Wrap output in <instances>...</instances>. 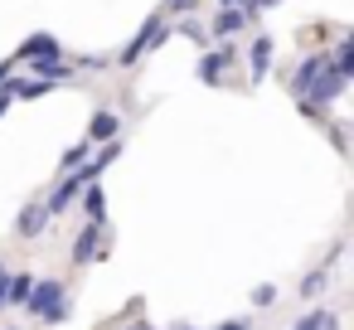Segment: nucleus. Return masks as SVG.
Returning <instances> with one entry per match:
<instances>
[{
    "label": "nucleus",
    "instance_id": "a878e982",
    "mask_svg": "<svg viewBox=\"0 0 354 330\" xmlns=\"http://www.w3.org/2000/svg\"><path fill=\"white\" fill-rule=\"evenodd\" d=\"M175 330H189V325H175Z\"/></svg>",
    "mask_w": 354,
    "mask_h": 330
},
{
    "label": "nucleus",
    "instance_id": "dca6fc26",
    "mask_svg": "<svg viewBox=\"0 0 354 330\" xmlns=\"http://www.w3.org/2000/svg\"><path fill=\"white\" fill-rule=\"evenodd\" d=\"M320 291H325V267H315V272L301 282V296H306V301H310V296H320Z\"/></svg>",
    "mask_w": 354,
    "mask_h": 330
},
{
    "label": "nucleus",
    "instance_id": "4468645a",
    "mask_svg": "<svg viewBox=\"0 0 354 330\" xmlns=\"http://www.w3.org/2000/svg\"><path fill=\"white\" fill-rule=\"evenodd\" d=\"M335 68L349 78L354 73V39H339V49H335Z\"/></svg>",
    "mask_w": 354,
    "mask_h": 330
},
{
    "label": "nucleus",
    "instance_id": "7ed1b4c3",
    "mask_svg": "<svg viewBox=\"0 0 354 330\" xmlns=\"http://www.w3.org/2000/svg\"><path fill=\"white\" fill-rule=\"evenodd\" d=\"M83 190H88V180H83V175L73 170V175H68V180H64V185H59V190H54V194L44 199V209H49V219H54V214H64V209H68V204H73V199H78Z\"/></svg>",
    "mask_w": 354,
    "mask_h": 330
},
{
    "label": "nucleus",
    "instance_id": "6e6552de",
    "mask_svg": "<svg viewBox=\"0 0 354 330\" xmlns=\"http://www.w3.org/2000/svg\"><path fill=\"white\" fill-rule=\"evenodd\" d=\"M117 131H122V117L102 107V112L93 117V127H88V141H117Z\"/></svg>",
    "mask_w": 354,
    "mask_h": 330
},
{
    "label": "nucleus",
    "instance_id": "1a4fd4ad",
    "mask_svg": "<svg viewBox=\"0 0 354 330\" xmlns=\"http://www.w3.org/2000/svg\"><path fill=\"white\" fill-rule=\"evenodd\" d=\"M97 233H102V223H88V228L73 238V262H78V267L97 257Z\"/></svg>",
    "mask_w": 354,
    "mask_h": 330
},
{
    "label": "nucleus",
    "instance_id": "ddd939ff",
    "mask_svg": "<svg viewBox=\"0 0 354 330\" xmlns=\"http://www.w3.org/2000/svg\"><path fill=\"white\" fill-rule=\"evenodd\" d=\"M170 30H180V35H185V39H194V44H199V49H209V35H204V25H199V20H175V25H170Z\"/></svg>",
    "mask_w": 354,
    "mask_h": 330
},
{
    "label": "nucleus",
    "instance_id": "f8f14e48",
    "mask_svg": "<svg viewBox=\"0 0 354 330\" xmlns=\"http://www.w3.org/2000/svg\"><path fill=\"white\" fill-rule=\"evenodd\" d=\"M30 291H35V277H30V272H20V277H10V282H6V301H15V306H20V301H30Z\"/></svg>",
    "mask_w": 354,
    "mask_h": 330
},
{
    "label": "nucleus",
    "instance_id": "aec40b11",
    "mask_svg": "<svg viewBox=\"0 0 354 330\" xmlns=\"http://www.w3.org/2000/svg\"><path fill=\"white\" fill-rule=\"evenodd\" d=\"M194 6H199V0H165V10H170V15H189Z\"/></svg>",
    "mask_w": 354,
    "mask_h": 330
},
{
    "label": "nucleus",
    "instance_id": "20e7f679",
    "mask_svg": "<svg viewBox=\"0 0 354 330\" xmlns=\"http://www.w3.org/2000/svg\"><path fill=\"white\" fill-rule=\"evenodd\" d=\"M20 59H35V64H59V39L54 35H30L20 44Z\"/></svg>",
    "mask_w": 354,
    "mask_h": 330
},
{
    "label": "nucleus",
    "instance_id": "5701e85b",
    "mask_svg": "<svg viewBox=\"0 0 354 330\" xmlns=\"http://www.w3.org/2000/svg\"><path fill=\"white\" fill-rule=\"evenodd\" d=\"M218 330H248V320H223Z\"/></svg>",
    "mask_w": 354,
    "mask_h": 330
},
{
    "label": "nucleus",
    "instance_id": "39448f33",
    "mask_svg": "<svg viewBox=\"0 0 354 330\" xmlns=\"http://www.w3.org/2000/svg\"><path fill=\"white\" fill-rule=\"evenodd\" d=\"M272 49H277V39H272V35H252V49H248V68H252V83H262V78H267Z\"/></svg>",
    "mask_w": 354,
    "mask_h": 330
},
{
    "label": "nucleus",
    "instance_id": "a211bd4d",
    "mask_svg": "<svg viewBox=\"0 0 354 330\" xmlns=\"http://www.w3.org/2000/svg\"><path fill=\"white\" fill-rule=\"evenodd\" d=\"M272 301H277V286H272V282H262V286L252 291V306H272Z\"/></svg>",
    "mask_w": 354,
    "mask_h": 330
},
{
    "label": "nucleus",
    "instance_id": "4be33fe9",
    "mask_svg": "<svg viewBox=\"0 0 354 330\" xmlns=\"http://www.w3.org/2000/svg\"><path fill=\"white\" fill-rule=\"evenodd\" d=\"M218 6H223V10H248L252 0H218Z\"/></svg>",
    "mask_w": 354,
    "mask_h": 330
},
{
    "label": "nucleus",
    "instance_id": "0eeeda50",
    "mask_svg": "<svg viewBox=\"0 0 354 330\" xmlns=\"http://www.w3.org/2000/svg\"><path fill=\"white\" fill-rule=\"evenodd\" d=\"M44 223H49V209H44V199L25 204V214H20V238H39V233H44Z\"/></svg>",
    "mask_w": 354,
    "mask_h": 330
},
{
    "label": "nucleus",
    "instance_id": "393cba45",
    "mask_svg": "<svg viewBox=\"0 0 354 330\" xmlns=\"http://www.w3.org/2000/svg\"><path fill=\"white\" fill-rule=\"evenodd\" d=\"M0 277H10V272H6V262H0Z\"/></svg>",
    "mask_w": 354,
    "mask_h": 330
},
{
    "label": "nucleus",
    "instance_id": "412c9836",
    "mask_svg": "<svg viewBox=\"0 0 354 330\" xmlns=\"http://www.w3.org/2000/svg\"><path fill=\"white\" fill-rule=\"evenodd\" d=\"M320 330H339V315H335V311H325V320H320Z\"/></svg>",
    "mask_w": 354,
    "mask_h": 330
},
{
    "label": "nucleus",
    "instance_id": "2eb2a0df",
    "mask_svg": "<svg viewBox=\"0 0 354 330\" xmlns=\"http://www.w3.org/2000/svg\"><path fill=\"white\" fill-rule=\"evenodd\" d=\"M83 194H88V219H93V223H102V214H107V199H102V190H97V185H88Z\"/></svg>",
    "mask_w": 354,
    "mask_h": 330
},
{
    "label": "nucleus",
    "instance_id": "f03ea898",
    "mask_svg": "<svg viewBox=\"0 0 354 330\" xmlns=\"http://www.w3.org/2000/svg\"><path fill=\"white\" fill-rule=\"evenodd\" d=\"M170 35H175V30H170V20H160V15H151V20H146V25L136 30V39H131V44H127V49L117 54V64H136L141 54H151V49H160V44H165Z\"/></svg>",
    "mask_w": 354,
    "mask_h": 330
},
{
    "label": "nucleus",
    "instance_id": "9d476101",
    "mask_svg": "<svg viewBox=\"0 0 354 330\" xmlns=\"http://www.w3.org/2000/svg\"><path fill=\"white\" fill-rule=\"evenodd\" d=\"M238 30H248V10H218L214 35H218V39H228V35H238Z\"/></svg>",
    "mask_w": 354,
    "mask_h": 330
},
{
    "label": "nucleus",
    "instance_id": "6ab92c4d",
    "mask_svg": "<svg viewBox=\"0 0 354 330\" xmlns=\"http://www.w3.org/2000/svg\"><path fill=\"white\" fill-rule=\"evenodd\" d=\"M320 320H325V311L315 306V311H306V315L296 320V330H320Z\"/></svg>",
    "mask_w": 354,
    "mask_h": 330
},
{
    "label": "nucleus",
    "instance_id": "b1692460",
    "mask_svg": "<svg viewBox=\"0 0 354 330\" xmlns=\"http://www.w3.org/2000/svg\"><path fill=\"white\" fill-rule=\"evenodd\" d=\"M6 282H10V277H0V306H10V301H6Z\"/></svg>",
    "mask_w": 354,
    "mask_h": 330
},
{
    "label": "nucleus",
    "instance_id": "f257e3e1",
    "mask_svg": "<svg viewBox=\"0 0 354 330\" xmlns=\"http://www.w3.org/2000/svg\"><path fill=\"white\" fill-rule=\"evenodd\" d=\"M30 315H39V320H49V325H59V320H68V291H64V282L59 277H44V282H35V291H30Z\"/></svg>",
    "mask_w": 354,
    "mask_h": 330
},
{
    "label": "nucleus",
    "instance_id": "f3484780",
    "mask_svg": "<svg viewBox=\"0 0 354 330\" xmlns=\"http://www.w3.org/2000/svg\"><path fill=\"white\" fill-rule=\"evenodd\" d=\"M83 156H88V141L68 146V156H64V170H78V165H83Z\"/></svg>",
    "mask_w": 354,
    "mask_h": 330
},
{
    "label": "nucleus",
    "instance_id": "9b49d317",
    "mask_svg": "<svg viewBox=\"0 0 354 330\" xmlns=\"http://www.w3.org/2000/svg\"><path fill=\"white\" fill-rule=\"evenodd\" d=\"M233 59V49H218V54H204L199 59V83H218V73H223V64Z\"/></svg>",
    "mask_w": 354,
    "mask_h": 330
},
{
    "label": "nucleus",
    "instance_id": "423d86ee",
    "mask_svg": "<svg viewBox=\"0 0 354 330\" xmlns=\"http://www.w3.org/2000/svg\"><path fill=\"white\" fill-rule=\"evenodd\" d=\"M325 68H330V54H320V49H315V54H310V59L301 64V73H296V83H291V88H296V93L306 98V88H310V83H315V78H320Z\"/></svg>",
    "mask_w": 354,
    "mask_h": 330
}]
</instances>
